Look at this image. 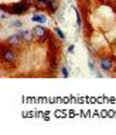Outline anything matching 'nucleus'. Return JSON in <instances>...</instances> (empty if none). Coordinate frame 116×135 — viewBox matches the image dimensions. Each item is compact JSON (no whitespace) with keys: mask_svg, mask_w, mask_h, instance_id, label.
<instances>
[{"mask_svg":"<svg viewBox=\"0 0 116 135\" xmlns=\"http://www.w3.org/2000/svg\"><path fill=\"white\" fill-rule=\"evenodd\" d=\"M61 73H62V75H64L65 78H67V77L69 75V74H68V70H67V67H62V68H61Z\"/></svg>","mask_w":116,"mask_h":135,"instance_id":"nucleus-11","label":"nucleus"},{"mask_svg":"<svg viewBox=\"0 0 116 135\" xmlns=\"http://www.w3.org/2000/svg\"><path fill=\"white\" fill-rule=\"evenodd\" d=\"M50 10H51V13H54V12H57V7H58V3H57V2H55V0H54V2H52V3L51 4H50Z\"/></svg>","mask_w":116,"mask_h":135,"instance_id":"nucleus-9","label":"nucleus"},{"mask_svg":"<svg viewBox=\"0 0 116 135\" xmlns=\"http://www.w3.org/2000/svg\"><path fill=\"white\" fill-rule=\"evenodd\" d=\"M54 31H55V33H57V36L60 37V38H62V40H65V34L62 33V30H61V28L55 27V28H54Z\"/></svg>","mask_w":116,"mask_h":135,"instance_id":"nucleus-8","label":"nucleus"},{"mask_svg":"<svg viewBox=\"0 0 116 135\" xmlns=\"http://www.w3.org/2000/svg\"><path fill=\"white\" fill-rule=\"evenodd\" d=\"M18 34H20V37H21L26 43H28V41L33 38V36H34V34H33V30H31V31H30V30H24V31H21V33H18Z\"/></svg>","mask_w":116,"mask_h":135,"instance_id":"nucleus-6","label":"nucleus"},{"mask_svg":"<svg viewBox=\"0 0 116 135\" xmlns=\"http://www.w3.org/2000/svg\"><path fill=\"white\" fill-rule=\"evenodd\" d=\"M33 22H37V23H40V24H43V23H45L47 22V17L44 14H34L33 16Z\"/></svg>","mask_w":116,"mask_h":135,"instance_id":"nucleus-7","label":"nucleus"},{"mask_svg":"<svg viewBox=\"0 0 116 135\" xmlns=\"http://www.w3.org/2000/svg\"><path fill=\"white\" fill-rule=\"evenodd\" d=\"M76 26H78V27L81 26V17H79V13L78 12H76Z\"/></svg>","mask_w":116,"mask_h":135,"instance_id":"nucleus-12","label":"nucleus"},{"mask_svg":"<svg viewBox=\"0 0 116 135\" xmlns=\"http://www.w3.org/2000/svg\"><path fill=\"white\" fill-rule=\"evenodd\" d=\"M20 38H21V37H20V34L16 33V34H13V36H10L9 38H7V44H9L10 47H17Z\"/></svg>","mask_w":116,"mask_h":135,"instance_id":"nucleus-5","label":"nucleus"},{"mask_svg":"<svg viewBox=\"0 0 116 135\" xmlns=\"http://www.w3.org/2000/svg\"><path fill=\"white\" fill-rule=\"evenodd\" d=\"M23 2H24V3H28V4H30L31 2H33V0H23Z\"/></svg>","mask_w":116,"mask_h":135,"instance_id":"nucleus-14","label":"nucleus"},{"mask_svg":"<svg viewBox=\"0 0 116 135\" xmlns=\"http://www.w3.org/2000/svg\"><path fill=\"white\" fill-rule=\"evenodd\" d=\"M28 6L30 4L24 3V2H21V3H13L11 6L7 7V12L10 14H24L26 12H28Z\"/></svg>","mask_w":116,"mask_h":135,"instance_id":"nucleus-1","label":"nucleus"},{"mask_svg":"<svg viewBox=\"0 0 116 135\" xmlns=\"http://www.w3.org/2000/svg\"><path fill=\"white\" fill-rule=\"evenodd\" d=\"M2 59L6 63H13L17 59V54H16L14 50H11V49H6V50L3 49L2 50Z\"/></svg>","mask_w":116,"mask_h":135,"instance_id":"nucleus-2","label":"nucleus"},{"mask_svg":"<svg viewBox=\"0 0 116 135\" xmlns=\"http://www.w3.org/2000/svg\"><path fill=\"white\" fill-rule=\"evenodd\" d=\"M33 34L36 37H38V38H43V37L47 36V30L43 26H36V27L33 28Z\"/></svg>","mask_w":116,"mask_h":135,"instance_id":"nucleus-4","label":"nucleus"},{"mask_svg":"<svg viewBox=\"0 0 116 135\" xmlns=\"http://www.w3.org/2000/svg\"><path fill=\"white\" fill-rule=\"evenodd\" d=\"M68 51H69V53H74V46H69V49H68Z\"/></svg>","mask_w":116,"mask_h":135,"instance_id":"nucleus-13","label":"nucleus"},{"mask_svg":"<svg viewBox=\"0 0 116 135\" xmlns=\"http://www.w3.org/2000/svg\"><path fill=\"white\" fill-rule=\"evenodd\" d=\"M23 23L20 22V20H14V22L11 23V27H21Z\"/></svg>","mask_w":116,"mask_h":135,"instance_id":"nucleus-10","label":"nucleus"},{"mask_svg":"<svg viewBox=\"0 0 116 135\" xmlns=\"http://www.w3.org/2000/svg\"><path fill=\"white\" fill-rule=\"evenodd\" d=\"M101 68L103 71H110L113 68V63L110 57H102L101 59Z\"/></svg>","mask_w":116,"mask_h":135,"instance_id":"nucleus-3","label":"nucleus"}]
</instances>
